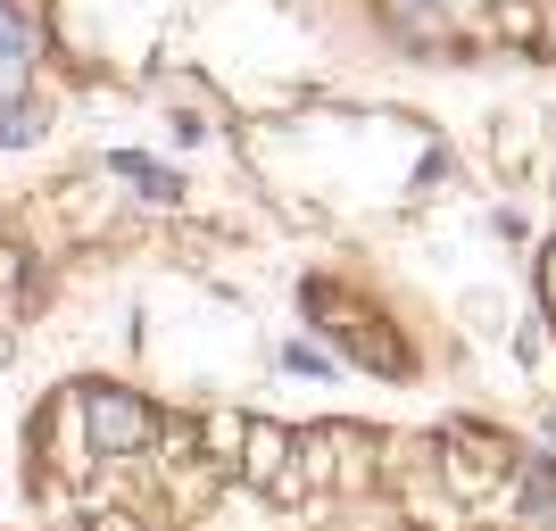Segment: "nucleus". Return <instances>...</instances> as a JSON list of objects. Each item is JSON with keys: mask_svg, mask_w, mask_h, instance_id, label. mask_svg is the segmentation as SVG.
Segmentation results:
<instances>
[{"mask_svg": "<svg viewBox=\"0 0 556 531\" xmlns=\"http://www.w3.org/2000/svg\"><path fill=\"white\" fill-rule=\"evenodd\" d=\"M84 432H92L100 457H134V448H150V407H141L134 391H84Z\"/></svg>", "mask_w": 556, "mask_h": 531, "instance_id": "nucleus-1", "label": "nucleus"}, {"mask_svg": "<svg viewBox=\"0 0 556 531\" xmlns=\"http://www.w3.org/2000/svg\"><path fill=\"white\" fill-rule=\"evenodd\" d=\"M241 448H250V465H241L250 482H275L282 465L300 457V440H291V432H275V423H250V432H241Z\"/></svg>", "mask_w": 556, "mask_h": 531, "instance_id": "nucleus-2", "label": "nucleus"}, {"mask_svg": "<svg viewBox=\"0 0 556 531\" xmlns=\"http://www.w3.org/2000/svg\"><path fill=\"white\" fill-rule=\"evenodd\" d=\"M25 42H34V25H25L17 9L0 0V100H9V92L25 84Z\"/></svg>", "mask_w": 556, "mask_h": 531, "instance_id": "nucleus-3", "label": "nucleus"}, {"mask_svg": "<svg viewBox=\"0 0 556 531\" xmlns=\"http://www.w3.org/2000/svg\"><path fill=\"white\" fill-rule=\"evenodd\" d=\"M42 134V109H0V150H25Z\"/></svg>", "mask_w": 556, "mask_h": 531, "instance_id": "nucleus-4", "label": "nucleus"}, {"mask_svg": "<svg viewBox=\"0 0 556 531\" xmlns=\"http://www.w3.org/2000/svg\"><path fill=\"white\" fill-rule=\"evenodd\" d=\"M116 175H134L141 191H159V200H175V184H166V175H159L150 159H116Z\"/></svg>", "mask_w": 556, "mask_h": 531, "instance_id": "nucleus-5", "label": "nucleus"}, {"mask_svg": "<svg viewBox=\"0 0 556 531\" xmlns=\"http://www.w3.org/2000/svg\"><path fill=\"white\" fill-rule=\"evenodd\" d=\"M548 291H556V250H548Z\"/></svg>", "mask_w": 556, "mask_h": 531, "instance_id": "nucleus-6", "label": "nucleus"}, {"mask_svg": "<svg viewBox=\"0 0 556 531\" xmlns=\"http://www.w3.org/2000/svg\"><path fill=\"white\" fill-rule=\"evenodd\" d=\"M548 440H556V423H548Z\"/></svg>", "mask_w": 556, "mask_h": 531, "instance_id": "nucleus-7", "label": "nucleus"}]
</instances>
